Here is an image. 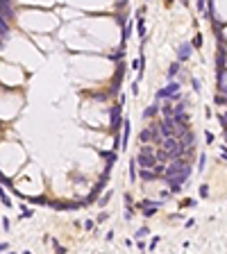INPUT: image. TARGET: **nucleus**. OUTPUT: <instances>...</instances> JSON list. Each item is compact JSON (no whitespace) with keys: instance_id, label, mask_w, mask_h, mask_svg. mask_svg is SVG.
<instances>
[{"instance_id":"1","label":"nucleus","mask_w":227,"mask_h":254,"mask_svg":"<svg viewBox=\"0 0 227 254\" xmlns=\"http://www.w3.org/2000/svg\"><path fill=\"white\" fill-rule=\"evenodd\" d=\"M191 177V170H182V172H173V175H164V184L173 193H179L182 186L186 184V179Z\"/></svg>"},{"instance_id":"2","label":"nucleus","mask_w":227,"mask_h":254,"mask_svg":"<svg viewBox=\"0 0 227 254\" xmlns=\"http://www.w3.org/2000/svg\"><path fill=\"white\" fill-rule=\"evenodd\" d=\"M134 161H136V166H141V168H155V166L159 164V161H157V157H155L152 145H145V143H143L141 152H139V157H136Z\"/></svg>"},{"instance_id":"3","label":"nucleus","mask_w":227,"mask_h":254,"mask_svg":"<svg viewBox=\"0 0 227 254\" xmlns=\"http://www.w3.org/2000/svg\"><path fill=\"white\" fill-rule=\"evenodd\" d=\"M179 91H182V82H175V79H170L164 89L157 91V100H173V95H177Z\"/></svg>"},{"instance_id":"4","label":"nucleus","mask_w":227,"mask_h":254,"mask_svg":"<svg viewBox=\"0 0 227 254\" xmlns=\"http://www.w3.org/2000/svg\"><path fill=\"white\" fill-rule=\"evenodd\" d=\"M120 111H123V105H116V107L109 109V123H112V125H109V129H112L114 134H118L120 125H123V123H120Z\"/></svg>"},{"instance_id":"5","label":"nucleus","mask_w":227,"mask_h":254,"mask_svg":"<svg viewBox=\"0 0 227 254\" xmlns=\"http://www.w3.org/2000/svg\"><path fill=\"white\" fill-rule=\"evenodd\" d=\"M0 16H2L7 23H11L16 18L14 14V5H11V0H0Z\"/></svg>"},{"instance_id":"6","label":"nucleus","mask_w":227,"mask_h":254,"mask_svg":"<svg viewBox=\"0 0 227 254\" xmlns=\"http://www.w3.org/2000/svg\"><path fill=\"white\" fill-rule=\"evenodd\" d=\"M104 184H107V172H104V175L100 177V179H98V184H96V186L91 188V195H89V198L84 200V206H86V204H93V202H96V198H98V193H100V190L104 188Z\"/></svg>"},{"instance_id":"7","label":"nucleus","mask_w":227,"mask_h":254,"mask_svg":"<svg viewBox=\"0 0 227 254\" xmlns=\"http://www.w3.org/2000/svg\"><path fill=\"white\" fill-rule=\"evenodd\" d=\"M216 82H218V93L227 95V68L225 66L216 68Z\"/></svg>"},{"instance_id":"8","label":"nucleus","mask_w":227,"mask_h":254,"mask_svg":"<svg viewBox=\"0 0 227 254\" xmlns=\"http://www.w3.org/2000/svg\"><path fill=\"white\" fill-rule=\"evenodd\" d=\"M130 132H132V123H130V118H125L123 120V136H120V148L127 150V138H130Z\"/></svg>"},{"instance_id":"9","label":"nucleus","mask_w":227,"mask_h":254,"mask_svg":"<svg viewBox=\"0 0 227 254\" xmlns=\"http://www.w3.org/2000/svg\"><path fill=\"white\" fill-rule=\"evenodd\" d=\"M159 177V172H157L155 168H141L139 170V179H143V182H152Z\"/></svg>"},{"instance_id":"10","label":"nucleus","mask_w":227,"mask_h":254,"mask_svg":"<svg viewBox=\"0 0 227 254\" xmlns=\"http://www.w3.org/2000/svg\"><path fill=\"white\" fill-rule=\"evenodd\" d=\"M191 50H193V45H191V43H182L177 48V61H186L191 57Z\"/></svg>"},{"instance_id":"11","label":"nucleus","mask_w":227,"mask_h":254,"mask_svg":"<svg viewBox=\"0 0 227 254\" xmlns=\"http://www.w3.org/2000/svg\"><path fill=\"white\" fill-rule=\"evenodd\" d=\"M179 68H182V61H173L170 66H168V71H166V79H168V82H170V79H175L177 75L182 73Z\"/></svg>"},{"instance_id":"12","label":"nucleus","mask_w":227,"mask_h":254,"mask_svg":"<svg viewBox=\"0 0 227 254\" xmlns=\"http://www.w3.org/2000/svg\"><path fill=\"white\" fill-rule=\"evenodd\" d=\"M159 105H161V102H159V100H155L152 105L145 109V111H143V120H145V118H155L157 114H159Z\"/></svg>"},{"instance_id":"13","label":"nucleus","mask_w":227,"mask_h":254,"mask_svg":"<svg viewBox=\"0 0 227 254\" xmlns=\"http://www.w3.org/2000/svg\"><path fill=\"white\" fill-rule=\"evenodd\" d=\"M102 157L107 159V170H104V172H109V170L114 168V164H116V157H118V154H116V150H114V152H102Z\"/></svg>"},{"instance_id":"14","label":"nucleus","mask_w":227,"mask_h":254,"mask_svg":"<svg viewBox=\"0 0 227 254\" xmlns=\"http://www.w3.org/2000/svg\"><path fill=\"white\" fill-rule=\"evenodd\" d=\"M0 39H2V41H7L9 39V23L2 18V16H0Z\"/></svg>"},{"instance_id":"15","label":"nucleus","mask_w":227,"mask_h":254,"mask_svg":"<svg viewBox=\"0 0 227 254\" xmlns=\"http://www.w3.org/2000/svg\"><path fill=\"white\" fill-rule=\"evenodd\" d=\"M136 27H139V37H141V41H145V23L141 16H136Z\"/></svg>"},{"instance_id":"16","label":"nucleus","mask_w":227,"mask_h":254,"mask_svg":"<svg viewBox=\"0 0 227 254\" xmlns=\"http://www.w3.org/2000/svg\"><path fill=\"white\" fill-rule=\"evenodd\" d=\"M159 111L164 114V116H173V105L168 100H164V105H159Z\"/></svg>"},{"instance_id":"17","label":"nucleus","mask_w":227,"mask_h":254,"mask_svg":"<svg viewBox=\"0 0 227 254\" xmlns=\"http://www.w3.org/2000/svg\"><path fill=\"white\" fill-rule=\"evenodd\" d=\"M225 61H227V52H225V48H220L218 50V59H216V68L225 66Z\"/></svg>"},{"instance_id":"18","label":"nucleus","mask_w":227,"mask_h":254,"mask_svg":"<svg viewBox=\"0 0 227 254\" xmlns=\"http://www.w3.org/2000/svg\"><path fill=\"white\" fill-rule=\"evenodd\" d=\"M112 195H114V190H112V188H109V190H107V193H104V195H102V198H100V200H96V202H98V206H104V204H107V202H109V200H112Z\"/></svg>"},{"instance_id":"19","label":"nucleus","mask_w":227,"mask_h":254,"mask_svg":"<svg viewBox=\"0 0 227 254\" xmlns=\"http://www.w3.org/2000/svg\"><path fill=\"white\" fill-rule=\"evenodd\" d=\"M130 177H132V182H136V179H139V170H136V161H130Z\"/></svg>"},{"instance_id":"20","label":"nucleus","mask_w":227,"mask_h":254,"mask_svg":"<svg viewBox=\"0 0 227 254\" xmlns=\"http://www.w3.org/2000/svg\"><path fill=\"white\" fill-rule=\"evenodd\" d=\"M195 7H198V11H200L202 16L207 14V0H195Z\"/></svg>"},{"instance_id":"21","label":"nucleus","mask_w":227,"mask_h":254,"mask_svg":"<svg viewBox=\"0 0 227 254\" xmlns=\"http://www.w3.org/2000/svg\"><path fill=\"white\" fill-rule=\"evenodd\" d=\"M123 218H125L127 222H130L132 218H134V206H132V204H127V206H125V216H123Z\"/></svg>"},{"instance_id":"22","label":"nucleus","mask_w":227,"mask_h":254,"mask_svg":"<svg viewBox=\"0 0 227 254\" xmlns=\"http://www.w3.org/2000/svg\"><path fill=\"white\" fill-rule=\"evenodd\" d=\"M213 102H216V105H227V95H225V93H216Z\"/></svg>"},{"instance_id":"23","label":"nucleus","mask_w":227,"mask_h":254,"mask_svg":"<svg viewBox=\"0 0 227 254\" xmlns=\"http://www.w3.org/2000/svg\"><path fill=\"white\" fill-rule=\"evenodd\" d=\"M205 164H207V154L202 152V154H200V161H198V170H200V172L205 170Z\"/></svg>"},{"instance_id":"24","label":"nucleus","mask_w":227,"mask_h":254,"mask_svg":"<svg viewBox=\"0 0 227 254\" xmlns=\"http://www.w3.org/2000/svg\"><path fill=\"white\" fill-rule=\"evenodd\" d=\"M0 200H2V204H5V206H11V200L7 198V193H5L2 188H0Z\"/></svg>"},{"instance_id":"25","label":"nucleus","mask_w":227,"mask_h":254,"mask_svg":"<svg viewBox=\"0 0 227 254\" xmlns=\"http://www.w3.org/2000/svg\"><path fill=\"white\" fill-rule=\"evenodd\" d=\"M132 30H134V25H132V23H130V25L125 27V32H123V41H127V39L132 37Z\"/></svg>"},{"instance_id":"26","label":"nucleus","mask_w":227,"mask_h":254,"mask_svg":"<svg viewBox=\"0 0 227 254\" xmlns=\"http://www.w3.org/2000/svg\"><path fill=\"white\" fill-rule=\"evenodd\" d=\"M191 45H193V48H200V45H202V34H195L193 41H191Z\"/></svg>"},{"instance_id":"27","label":"nucleus","mask_w":227,"mask_h":254,"mask_svg":"<svg viewBox=\"0 0 227 254\" xmlns=\"http://www.w3.org/2000/svg\"><path fill=\"white\" fill-rule=\"evenodd\" d=\"M148 234H150V229H148V227H141V229L136 232V238H143V236H148Z\"/></svg>"},{"instance_id":"28","label":"nucleus","mask_w":227,"mask_h":254,"mask_svg":"<svg viewBox=\"0 0 227 254\" xmlns=\"http://www.w3.org/2000/svg\"><path fill=\"white\" fill-rule=\"evenodd\" d=\"M84 229H86V232H93V229H96V222H93V220H86V222H84Z\"/></svg>"},{"instance_id":"29","label":"nucleus","mask_w":227,"mask_h":254,"mask_svg":"<svg viewBox=\"0 0 227 254\" xmlns=\"http://www.w3.org/2000/svg\"><path fill=\"white\" fill-rule=\"evenodd\" d=\"M207 195H209V186L202 184V186H200V198H207Z\"/></svg>"},{"instance_id":"30","label":"nucleus","mask_w":227,"mask_h":254,"mask_svg":"<svg viewBox=\"0 0 227 254\" xmlns=\"http://www.w3.org/2000/svg\"><path fill=\"white\" fill-rule=\"evenodd\" d=\"M191 86H193V91H198V93H200V89H202V86H200V82H198L195 77L191 79Z\"/></svg>"},{"instance_id":"31","label":"nucleus","mask_w":227,"mask_h":254,"mask_svg":"<svg viewBox=\"0 0 227 254\" xmlns=\"http://www.w3.org/2000/svg\"><path fill=\"white\" fill-rule=\"evenodd\" d=\"M123 57H125V52H123V50H118L116 55H109V59H123Z\"/></svg>"},{"instance_id":"32","label":"nucleus","mask_w":227,"mask_h":254,"mask_svg":"<svg viewBox=\"0 0 227 254\" xmlns=\"http://www.w3.org/2000/svg\"><path fill=\"white\" fill-rule=\"evenodd\" d=\"M116 21H118V25H125V16L123 14H116Z\"/></svg>"},{"instance_id":"33","label":"nucleus","mask_w":227,"mask_h":254,"mask_svg":"<svg viewBox=\"0 0 227 254\" xmlns=\"http://www.w3.org/2000/svg\"><path fill=\"white\" fill-rule=\"evenodd\" d=\"M104 241H107V243H112V241H114V232H107V234H104Z\"/></svg>"},{"instance_id":"34","label":"nucleus","mask_w":227,"mask_h":254,"mask_svg":"<svg viewBox=\"0 0 227 254\" xmlns=\"http://www.w3.org/2000/svg\"><path fill=\"white\" fill-rule=\"evenodd\" d=\"M107 218H109V216H107V213H104V211H102V213H100V216H98V222H104V220H107Z\"/></svg>"},{"instance_id":"35","label":"nucleus","mask_w":227,"mask_h":254,"mask_svg":"<svg viewBox=\"0 0 227 254\" xmlns=\"http://www.w3.org/2000/svg\"><path fill=\"white\" fill-rule=\"evenodd\" d=\"M157 243H159V236H155V238H152V243H150V250H155Z\"/></svg>"},{"instance_id":"36","label":"nucleus","mask_w":227,"mask_h":254,"mask_svg":"<svg viewBox=\"0 0 227 254\" xmlns=\"http://www.w3.org/2000/svg\"><path fill=\"white\" fill-rule=\"evenodd\" d=\"M205 138H207V143H213V134H211V132H207Z\"/></svg>"},{"instance_id":"37","label":"nucleus","mask_w":227,"mask_h":254,"mask_svg":"<svg viewBox=\"0 0 227 254\" xmlns=\"http://www.w3.org/2000/svg\"><path fill=\"white\" fill-rule=\"evenodd\" d=\"M132 93H134V95L139 93V82H134V84H132Z\"/></svg>"},{"instance_id":"38","label":"nucleus","mask_w":227,"mask_h":254,"mask_svg":"<svg viewBox=\"0 0 227 254\" xmlns=\"http://www.w3.org/2000/svg\"><path fill=\"white\" fill-rule=\"evenodd\" d=\"M5 250H9V243H0V252H5Z\"/></svg>"},{"instance_id":"39","label":"nucleus","mask_w":227,"mask_h":254,"mask_svg":"<svg viewBox=\"0 0 227 254\" xmlns=\"http://www.w3.org/2000/svg\"><path fill=\"white\" fill-rule=\"evenodd\" d=\"M220 157H223V159H227V148H220Z\"/></svg>"},{"instance_id":"40","label":"nucleus","mask_w":227,"mask_h":254,"mask_svg":"<svg viewBox=\"0 0 227 254\" xmlns=\"http://www.w3.org/2000/svg\"><path fill=\"white\" fill-rule=\"evenodd\" d=\"M166 2H168V5H170V2H175V0H166Z\"/></svg>"},{"instance_id":"41","label":"nucleus","mask_w":227,"mask_h":254,"mask_svg":"<svg viewBox=\"0 0 227 254\" xmlns=\"http://www.w3.org/2000/svg\"><path fill=\"white\" fill-rule=\"evenodd\" d=\"M182 2H184V5H189V0H182Z\"/></svg>"}]
</instances>
